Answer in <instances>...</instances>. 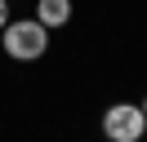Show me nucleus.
<instances>
[{
  "mask_svg": "<svg viewBox=\"0 0 147 142\" xmlns=\"http://www.w3.org/2000/svg\"><path fill=\"white\" fill-rule=\"evenodd\" d=\"M143 115H147V102H143Z\"/></svg>",
  "mask_w": 147,
  "mask_h": 142,
  "instance_id": "39448f33",
  "label": "nucleus"
},
{
  "mask_svg": "<svg viewBox=\"0 0 147 142\" xmlns=\"http://www.w3.org/2000/svg\"><path fill=\"white\" fill-rule=\"evenodd\" d=\"M102 133H107L111 142H138L147 133V115H143V107H134V102H116V107H107L102 111Z\"/></svg>",
  "mask_w": 147,
  "mask_h": 142,
  "instance_id": "f03ea898",
  "label": "nucleus"
},
{
  "mask_svg": "<svg viewBox=\"0 0 147 142\" xmlns=\"http://www.w3.org/2000/svg\"><path fill=\"white\" fill-rule=\"evenodd\" d=\"M45 49H49V27L45 22H31V18L5 22V53H9V58L31 62V58H40Z\"/></svg>",
  "mask_w": 147,
  "mask_h": 142,
  "instance_id": "f257e3e1",
  "label": "nucleus"
},
{
  "mask_svg": "<svg viewBox=\"0 0 147 142\" xmlns=\"http://www.w3.org/2000/svg\"><path fill=\"white\" fill-rule=\"evenodd\" d=\"M67 18H71V0H40L36 5V22L45 27H67Z\"/></svg>",
  "mask_w": 147,
  "mask_h": 142,
  "instance_id": "7ed1b4c3",
  "label": "nucleus"
},
{
  "mask_svg": "<svg viewBox=\"0 0 147 142\" xmlns=\"http://www.w3.org/2000/svg\"><path fill=\"white\" fill-rule=\"evenodd\" d=\"M5 22H9V5L0 0V31H5Z\"/></svg>",
  "mask_w": 147,
  "mask_h": 142,
  "instance_id": "20e7f679",
  "label": "nucleus"
}]
</instances>
